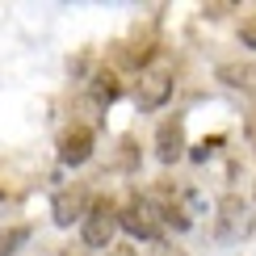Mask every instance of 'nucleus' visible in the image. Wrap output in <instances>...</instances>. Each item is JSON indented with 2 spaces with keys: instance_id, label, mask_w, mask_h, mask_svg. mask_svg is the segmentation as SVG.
<instances>
[{
  "instance_id": "obj_2",
  "label": "nucleus",
  "mask_w": 256,
  "mask_h": 256,
  "mask_svg": "<svg viewBox=\"0 0 256 256\" xmlns=\"http://www.w3.org/2000/svg\"><path fill=\"white\" fill-rule=\"evenodd\" d=\"M122 210L114 198H92L88 214H84V244L88 248H114V231L122 227Z\"/></svg>"
},
{
  "instance_id": "obj_7",
  "label": "nucleus",
  "mask_w": 256,
  "mask_h": 256,
  "mask_svg": "<svg viewBox=\"0 0 256 256\" xmlns=\"http://www.w3.org/2000/svg\"><path fill=\"white\" fill-rule=\"evenodd\" d=\"M218 80L227 88H240L248 97H256V63H218Z\"/></svg>"
},
{
  "instance_id": "obj_6",
  "label": "nucleus",
  "mask_w": 256,
  "mask_h": 256,
  "mask_svg": "<svg viewBox=\"0 0 256 256\" xmlns=\"http://www.w3.org/2000/svg\"><path fill=\"white\" fill-rule=\"evenodd\" d=\"M88 194H84V189H63V194L55 198V222L59 227H72V222L76 218H84L88 214Z\"/></svg>"
},
{
  "instance_id": "obj_1",
  "label": "nucleus",
  "mask_w": 256,
  "mask_h": 256,
  "mask_svg": "<svg viewBox=\"0 0 256 256\" xmlns=\"http://www.w3.org/2000/svg\"><path fill=\"white\" fill-rule=\"evenodd\" d=\"M122 231L126 236H134V240H152L160 244V236H164V214H160V206L152 198H130L122 206Z\"/></svg>"
},
{
  "instance_id": "obj_3",
  "label": "nucleus",
  "mask_w": 256,
  "mask_h": 256,
  "mask_svg": "<svg viewBox=\"0 0 256 256\" xmlns=\"http://www.w3.org/2000/svg\"><path fill=\"white\" fill-rule=\"evenodd\" d=\"M156 156L160 164H176L180 156H185V122L180 118H164L156 130Z\"/></svg>"
},
{
  "instance_id": "obj_12",
  "label": "nucleus",
  "mask_w": 256,
  "mask_h": 256,
  "mask_svg": "<svg viewBox=\"0 0 256 256\" xmlns=\"http://www.w3.org/2000/svg\"><path fill=\"white\" fill-rule=\"evenodd\" d=\"M105 256H138L134 244H114V248H105Z\"/></svg>"
},
{
  "instance_id": "obj_11",
  "label": "nucleus",
  "mask_w": 256,
  "mask_h": 256,
  "mask_svg": "<svg viewBox=\"0 0 256 256\" xmlns=\"http://www.w3.org/2000/svg\"><path fill=\"white\" fill-rule=\"evenodd\" d=\"M240 38H244V46H256V13L240 26Z\"/></svg>"
},
{
  "instance_id": "obj_4",
  "label": "nucleus",
  "mask_w": 256,
  "mask_h": 256,
  "mask_svg": "<svg viewBox=\"0 0 256 256\" xmlns=\"http://www.w3.org/2000/svg\"><path fill=\"white\" fill-rule=\"evenodd\" d=\"M92 143H97V138H92L88 126H72V130H63V138H59V160L76 168V164H84V160L92 156Z\"/></svg>"
},
{
  "instance_id": "obj_5",
  "label": "nucleus",
  "mask_w": 256,
  "mask_h": 256,
  "mask_svg": "<svg viewBox=\"0 0 256 256\" xmlns=\"http://www.w3.org/2000/svg\"><path fill=\"white\" fill-rule=\"evenodd\" d=\"M168 97H172V76H168V72H147V76L138 80V105H143V110H160Z\"/></svg>"
},
{
  "instance_id": "obj_15",
  "label": "nucleus",
  "mask_w": 256,
  "mask_h": 256,
  "mask_svg": "<svg viewBox=\"0 0 256 256\" xmlns=\"http://www.w3.org/2000/svg\"><path fill=\"white\" fill-rule=\"evenodd\" d=\"M248 143H252V152H256V114L248 118Z\"/></svg>"
},
{
  "instance_id": "obj_10",
  "label": "nucleus",
  "mask_w": 256,
  "mask_h": 256,
  "mask_svg": "<svg viewBox=\"0 0 256 256\" xmlns=\"http://www.w3.org/2000/svg\"><path fill=\"white\" fill-rule=\"evenodd\" d=\"M218 143H222V134H210V138H202V143H198L189 156H194V160H206V156H214V152H218Z\"/></svg>"
},
{
  "instance_id": "obj_16",
  "label": "nucleus",
  "mask_w": 256,
  "mask_h": 256,
  "mask_svg": "<svg viewBox=\"0 0 256 256\" xmlns=\"http://www.w3.org/2000/svg\"><path fill=\"white\" fill-rule=\"evenodd\" d=\"M59 256H72V252H59Z\"/></svg>"
},
{
  "instance_id": "obj_8",
  "label": "nucleus",
  "mask_w": 256,
  "mask_h": 256,
  "mask_svg": "<svg viewBox=\"0 0 256 256\" xmlns=\"http://www.w3.org/2000/svg\"><path fill=\"white\" fill-rule=\"evenodd\" d=\"M114 97H118V76H114V72H97V76H92V101L110 105Z\"/></svg>"
},
{
  "instance_id": "obj_14",
  "label": "nucleus",
  "mask_w": 256,
  "mask_h": 256,
  "mask_svg": "<svg viewBox=\"0 0 256 256\" xmlns=\"http://www.w3.org/2000/svg\"><path fill=\"white\" fill-rule=\"evenodd\" d=\"M156 256H180V252L172 248V244H156Z\"/></svg>"
},
{
  "instance_id": "obj_9",
  "label": "nucleus",
  "mask_w": 256,
  "mask_h": 256,
  "mask_svg": "<svg viewBox=\"0 0 256 256\" xmlns=\"http://www.w3.org/2000/svg\"><path fill=\"white\" fill-rule=\"evenodd\" d=\"M26 240H30V227H8V231H0V256H8L17 244H26Z\"/></svg>"
},
{
  "instance_id": "obj_13",
  "label": "nucleus",
  "mask_w": 256,
  "mask_h": 256,
  "mask_svg": "<svg viewBox=\"0 0 256 256\" xmlns=\"http://www.w3.org/2000/svg\"><path fill=\"white\" fill-rule=\"evenodd\" d=\"M202 13H206V17H222V13H231V4H206Z\"/></svg>"
}]
</instances>
